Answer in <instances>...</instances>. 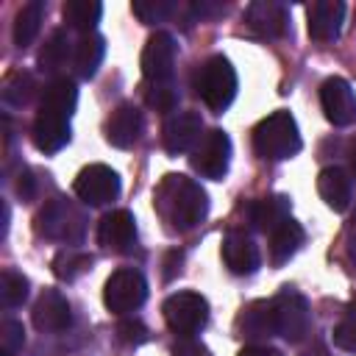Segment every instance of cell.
Here are the masks:
<instances>
[{
  "mask_svg": "<svg viewBox=\"0 0 356 356\" xmlns=\"http://www.w3.org/2000/svg\"><path fill=\"white\" fill-rule=\"evenodd\" d=\"M153 209L159 211V217L167 222L170 231L184 234L206 220L209 195L197 181L181 172H167L153 192Z\"/></svg>",
  "mask_w": 356,
  "mask_h": 356,
  "instance_id": "6da1fadb",
  "label": "cell"
},
{
  "mask_svg": "<svg viewBox=\"0 0 356 356\" xmlns=\"http://www.w3.org/2000/svg\"><path fill=\"white\" fill-rule=\"evenodd\" d=\"M78 106V89L70 78H53L42 89L39 114L33 120V145L42 153H58L70 142V117Z\"/></svg>",
  "mask_w": 356,
  "mask_h": 356,
  "instance_id": "7a4b0ae2",
  "label": "cell"
},
{
  "mask_svg": "<svg viewBox=\"0 0 356 356\" xmlns=\"http://www.w3.org/2000/svg\"><path fill=\"white\" fill-rule=\"evenodd\" d=\"M253 150L267 161H284L292 159L300 150V134L298 122L289 111H273L253 128Z\"/></svg>",
  "mask_w": 356,
  "mask_h": 356,
  "instance_id": "3957f363",
  "label": "cell"
},
{
  "mask_svg": "<svg viewBox=\"0 0 356 356\" xmlns=\"http://www.w3.org/2000/svg\"><path fill=\"white\" fill-rule=\"evenodd\" d=\"M33 228L39 236L50 239V242H67V245H75L83 239V231H86V214L67 197H50L36 220H33Z\"/></svg>",
  "mask_w": 356,
  "mask_h": 356,
  "instance_id": "277c9868",
  "label": "cell"
},
{
  "mask_svg": "<svg viewBox=\"0 0 356 356\" xmlns=\"http://www.w3.org/2000/svg\"><path fill=\"white\" fill-rule=\"evenodd\" d=\"M195 92L214 114H222L236 97V70L231 61L225 56L206 58L195 72Z\"/></svg>",
  "mask_w": 356,
  "mask_h": 356,
  "instance_id": "5b68a950",
  "label": "cell"
},
{
  "mask_svg": "<svg viewBox=\"0 0 356 356\" xmlns=\"http://www.w3.org/2000/svg\"><path fill=\"white\" fill-rule=\"evenodd\" d=\"M273 320H275V334L284 337L286 342H303L309 328H312V309H309V300L284 286L273 300Z\"/></svg>",
  "mask_w": 356,
  "mask_h": 356,
  "instance_id": "8992f818",
  "label": "cell"
},
{
  "mask_svg": "<svg viewBox=\"0 0 356 356\" xmlns=\"http://www.w3.org/2000/svg\"><path fill=\"white\" fill-rule=\"evenodd\" d=\"M161 314L167 328L184 339V337H195L209 323V303L197 292H175L164 300Z\"/></svg>",
  "mask_w": 356,
  "mask_h": 356,
  "instance_id": "52a82bcc",
  "label": "cell"
},
{
  "mask_svg": "<svg viewBox=\"0 0 356 356\" xmlns=\"http://www.w3.org/2000/svg\"><path fill=\"white\" fill-rule=\"evenodd\" d=\"M147 298V281L134 267H120L108 275L103 286V303L111 314H128L136 312Z\"/></svg>",
  "mask_w": 356,
  "mask_h": 356,
  "instance_id": "ba28073f",
  "label": "cell"
},
{
  "mask_svg": "<svg viewBox=\"0 0 356 356\" xmlns=\"http://www.w3.org/2000/svg\"><path fill=\"white\" fill-rule=\"evenodd\" d=\"M189 161H192L195 172H200L203 178L222 181V175L228 172V164H231V139H228V134L220 131V128L206 131L200 136V142L195 145Z\"/></svg>",
  "mask_w": 356,
  "mask_h": 356,
  "instance_id": "9c48e42d",
  "label": "cell"
},
{
  "mask_svg": "<svg viewBox=\"0 0 356 356\" xmlns=\"http://www.w3.org/2000/svg\"><path fill=\"white\" fill-rule=\"evenodd\" d=\"M72 189L86 206H106L120 195V175L106 164H89L78 172Z\"/></svg>",
  "mask_w": 356,
  "mask_h": 356,
  "instance_id": "30bf717a",
  "label": "cell"
},
{
  "mask_svg": "<svg viewBox=\"0 0 356 356\" xmlns=\"http://www.w3.org/2000/svg\"><path fill=\"white\" fill-rule=\"evenodd\" d=\"M320 106H323L325 120L331 125H337V128H345V125L356 122V95H353L350 83L345 78H339V75L323 81Z\"/></svg>",
  "mask_w": 356,
  "mask_h": 356,
  "instance_id": "8fae6325",
  "label": "cell"
},
{
  "mask_svg": "<svg viewBox=\"0 0 356 356\" xmlns=\"http://www.w3.org/2000/svg\"><path fill=\"white\" fill-rule=\"evenodd\" d=\"M142 75L147 78V83H161L172 78V67H175V39L167 31H156L142 50Z\"/></svg>",
  "mask_w": 356,
  "mask_h": 356,
  "instance_id": "7c38bea8",
  "label": "cell"
},
{
  "mask_svg": "<svg viewBox=\"0 0 356 356\" xmlns=\"http://www.w3.org/2000/svg\"><path fill=\"white\" fill-rule=\"evenodd\" d=\"M248 28L261 39H278L289 31V8L275 0H253L245 8Z\"/></svg>",
  "mask_w": 356,
  "mask_h": 356,
  "instance_id": "4fadbf2b",
  "label": "cell"
},
{
  "mask_svg": "<svg viewBox=\"0 0 356 356\" xmlns=\"http://www.w3.org/2000/svg\"><path fill=\"white\" fill-rule=\"evenodd\" d=\"M200 131H203V120L197 111H175L161 128L164 150L170 156L186 153L189 147H195L200 142Z\"/></svg>",
  "mask_w": 356,
  "mask_h": 356,
  "instance_id": "5bb4252c",
  "label": "cell"
},
{
  "mask_svg": "<svg viewBox=\"0 0 356 356\" xmlns=\"http://www.w3.org/2000/svg\"><path fill=\"white\" fill-rule=\"evenodd\" d=\"M142 111L134 106V103H120L108 120H106V142L111 147H120V150H128L139 142L142 136Z\"/></svg>",
  "mask_w": 356,
  "mask_h": 356,
  "instance_id": "9a60e30c",
  "label": "cell"
},
{
  "mask_svg": "<svg viewBox=\"0 0 356 356\" xmlns=\"http://www.w3.org/2000/svg\"><path fill=\"white\" fill-rule=\"evenodd\" d=\"M97 242L114 253H128L131 245L136 242V220L131 211L117 209L103 214V220L97 222Z\"/></svg>",
  "mask_w": 356,
  "mask_h": 356,
  "instance_id": "2e32d148",
  "label": "cell"
},
{
  "mask_svg": "<svg viewBox=\"0 0 356 356\" xmlns=\"http://www.w3.org/2000/svg\"><path fill=\"white\" fill-rule=\"evenodd\" d=\"M306 31L314 42H334L345 22V3L339 0H320L306 8Z\"/></svg>",
  "mask_w": 356,
  "mask_h": 356,
  "instance_id": "e0dca14e",
  "label": "cell"
},
{
  "mask_svg": "<svg viewBox=\"0 0 356 356\" xmlns=\"http://www.w3.org/2000/svg\"><path fill=\"white\" fill-rule=\"evenodd\" d=\"M70 320H72V312L67 298L58 289H44L33 306V325L44 334H58L70 325Z\"/></svg>",
  "mask_w": 356,
  "mask_h": 356,
  "instance_id": "ac0fdd59",
  "label": "cell"
},
{
  "mask_svg": "<svg viewBox=\"0 0 356 356\" xmlns=\"http://www.w3.org/2000/svg\"><path fill=\"white\" fill-rule=\"evenodd\" d=\"M222 261L234 275H250L259 267V248L253 245V239L242 231H231L222 236Z\"/></svg>",
  "mask_w": 356,
  "mask_h": 356,
  "instance_id": "d6986e66",
  "label": "cell"
},
{
  "mask_svg": "<svg viewBox=\"0 0 356 356\" xmlns=\"http://www.w3.org/2000/svg\"><path fill=\"white\" fill-rule=\"evenodd\" d=\"M317 192L331 211H345L353 200V184L342 167H325L317 175Z\"/></svg>",
  "mask_w": 356,
  "mask_h": 356,
  "instance_id": "ffe728a7",
  "label": "cell"
},
{
  "mask_svg": "<svg viewBox=\"0 0 356 356\" xmlns=\"http://www.w3.org/2000/svg\"><path fill=\"white\" fill-rule=\"evenodd\" d=\"M289 209H292V200L286 195H270V197H259L248 206V217L253 222V228L270 234L275 231L281 222L289 220Z\"/></svg>",
  "mask_w": 356,
  "mask_h": 356,
  "instance_id": "44dd1931",
  "label": "cell"
},
{
  "mask_svg": "<svg viewBox=\"0 0 356 356\" xmlns=\"http://www.w3.org/2000/svg\"><path fill=\"white\" fill-rule=\"evenodd\" d=\"M236 331L248 339H264L275 334V320H273V303L270 300H253L242 309L236 317Z\"/></svg>",
  "mask_w": 356,
  "mask_h": 356,
  "instance_id": "7402d4cb",
  "label": "cell"
},
{
  "mask_svg": "<svg viewBox=\"0 0 356 356\" xmlns=\"http://www.w3.org/2000/svg\"><path fill=\"white\" fill-rule=\"evenodd\" d=\"M303 242H306V231H303V225L295 222V220L289 217V220L281 222L275 231H270V261H273L275 267L286 264V261L300 250Z\"/></svg>",
  "mask_w": 356,
  "mask_h": 356,
  "instance_id": "603a6c76",
  "label": "cell"
},
{
  "mask_svg": "<svg viewBox=\"0 0 356 356\" xmlns=\"http://www.w3.org/2000/svg\"><path fill=\"white\" fill-rule=\"evenodd\" d=\"M103 56H106V39H103L100 33H83L81 42L75 44V53H72L75 75H78L81 81H89V78L97 72Z\"/></svg>",
  "mask_w": 356,
  "mask_h": 356,
  "instance_id": "cb8c5ba5",
  "label": "cell"
},
{
  "mask_svg": "<svg viewBox=\"0 0 356 356\" xmlns=\"http://www.w3.org/2000/svg\"><path fill=\"white\" fill-rule=\"evenodd\" d=\"M42 19H44V3H42V0L25 3V6L17 11V17H14V44L25 50V47L39 36Z\"/></svg>",
  "mask_w": 356,
  "mask_h": 356,
  "instance_id": "d4e9b609",
  "label": "cell"
},
{
  "mask_svg": "<svg viewBox=\"0 0 356 356\" xmlns=\"http://www.w3.org/2000/svg\"><path fill=\"white\" fill-rule=\"evenodd\" d=\"M61 14H64V22L70 28L83 31V33H95V25L103 17V6L97 0H67L61 6Z\"/></svg>",
  "mask_w": 356,
  "mask_h": 356,
  "instance_id": "484cf974",
  "label": "cell"
},
{
  "mask_svg": "<svg viewBox=\"0 0 356 356\" xmlns=\"http://www.w3.org/2000/svg\"><path fill=\"white\" fill-rule=\"evenodd\" d=\"M70 53H72L70 33H67L64 28H56V31L44 39V44H42V50H39V70H42V72H56V70H61L64 61L70 58Z\"/></svg>",
  "mask_w": 356,
  "mask_h": 356,
  "instance_id": "4316f807",
  "label": "cell"
},
{
  "mask_svg": "<svg viewBox=\"0 0 356 356\" xmlns=\"http://www.w3.org/2000/svg\"><path fill=\"white\" fill-rule=\"evenodd\" d=\"M33 92H36V81H33V75L25 72V70H11V72L3 78V86H0L3 100H6L8 106H14V108L28 106L31 97H33Z\"/></svg>",
  "mask_w": 356,
  "mask_h": 356,
  "instance_id": "83f0119b",
  "label": "cell"
},
{
  "mask_svg": "<svg viewBox=\"0 0 356 356\" xmlns=\"http://www.w3.org/2000/svg\"><path fill=\"white\" fill-rule=\"evenodd\" d=\"M92 264H95V256H89V253H83V250H72V248L58 250V253L53 256V261H50L56 278H61V281H75V278H81L83 273L92 270Z\"/></svg>",
  "mask_w": 356,
  "mask_h": 356,
  "instance_id": "f1b7e54d",
  "label": "cell"
},
{
  "mask_svg": "<svg viewBox=\"0 0 356 356\" xmlns=\"http://www.w3.org/2000/svg\"><path fill=\"white\" fill-rule=\"evenodd\" d=\"M28 298V278L17 270H3L0 275V300L3 306L14 309V306H22Z\"/></svg>",
  "mask_w": 356,
  "mask_h": 356,
  "instance_id": "f546056e",
  "label": "cell"
},
{
  "mask_svg": "<svg viewBox=\"0 0 356 356\" xmlns=\"http://www.w3.org/2000/svg\"><path fill=\"white\" fill-rule=\"evenodd\" d=\"M145 103L153 111H175L178 108V89L172 81L145 83Z\"/></svg>",
  "mask_w": 356,
  "mask_h": 356,
  "instance_id": "4dcf8cb0",
  "label": "cell"
},
{
  "mask_svg": "<svg viewBox=\"0 0 356 356\" xmlns=\"http://www.w3.org/2000/svg\"><path fill=\"white\" fill-rule=\"evenodd\" d=\"M131 11L136 14L139 22L153 25V22H164L170 14H175L178 6L170 3V0H134L131 3Z\"/></svg>",
  "mask_w": 356,
  "mask_h": 356,
  "instance_id": "1f68e13d",
  "label": "cell"
},
{
  "mask_svg": "<svg viewBox=\"0 0 356 356\" xmlns=\"http://www.w3.org/2000/svg\"><path fill=\"white\" fill-rule=\"evenodd\" d=\"M334 345L342 350H356V295L350 298V303L345 306L342 320L334 325Z\"/></svg>",
  "mask_w": 356,
  "mask_h": 356,
  "instance_id": "d6a6232c",
  "label": "cell"
},
{
  "mask_svg": "<svg viewBox=\"0 0 356 356\" xmlns=\"http://www.w3.org/2000/svg\"><path fill=\"white\" fill-rule=\"evenodd\" d=\"M25 345V328L19 320H3L0 325V348H3V356H17Z\"/></svg>",
  "mask_w": 356,
  "mask_h": 356,
  "instance_id": "836d02e7",
  "label": "cell"
},
{
  "mask_svg": "<svg viewBox=\"0 0 356 356\" xmlns=\"http://www.w3.org/2000/svg\"><path fill=\"white\" fill-rule=\"evenodd\" d=\"M117 337H120V342H125V345H142V342H147V328H145V323L142 320H134V317H128V320H122L120 325H117Z\"/></svg>",
  "mask_w": 356,
  "mask_h": 356,
  "instance_id": "e575fe53",
  "label": "cell"
},
{
  "mask_svg": "<svg viewBox=\"0 0 356 356\" xmlns=\"http://www.w3.org/2000/svg\"><path fill=\"white\" fill-rule=\"evenodd\" d=\"M14 192H17L19 200H33V197H36V178H33V172H31L28 167H22V170L17 172Z\"/></svg>",
  "mask_w": 356,
  "mask_h": 356,
  "instance_id": "d590c367",
  "label": "cell"
},
{
  "mask_svg": "<svg viewBox=\"0 0 356 356\" xmlns=\"http://www.w3.org/2000/svg\"><path fill=\"white\" fill-rule=\"evenodd\" d=\"M225 11V6L222 3H209V0H200V3H192L189 6V17L197 22V19H211V17H217V14H222Z\"/></svg>",
  "mask_w": 356,
  "mask_h": 356,
  "instance_id": "8d00e7d4",
  "label": "cell"
},
{
  "mask_svg": "<svg viewBox=\"0 0 356 356\" xmlns=\"http://www.w3.org/2000/svg\"><path fill=\"white\" fill-rule=\"evenodd\" d=\"M172 356H211V353H209V348H206V345H200L197 339L184 337L181 342H175V345H172Z\"/></svg>",
  "mask_w": 356,
  "mask_h": 356,
  "instance_id": "74e56055",
  "label": "cell"
},
{
  "mask_svg": "<svg viewBox=\"0 0 356 356\" xmlns=\"http://www.w3.org/2000/svg\"><path fill=\"white\" fill-rule=\"evenodd\" d=\"M181 261H184V253L181 250H170L167 256H164V281H172L178 273H181Z\"/></svg>",
  "mask_w": 356,
  "mask_h": 356,
  "instance_id": "f35d334b",
  "label": "cell"
},
{
  "mask_svg": "<svg viewBox=\"0 0 356 356\" xmlns=\"http://www.w3.org/2000/svg\"><path fill=\"white\" fill-rule=\"evenodd\" d=\"M236 356H284L278 348H270V345H245Z\"/></svg>",
  "mask_w": 356,
  "mask_h": 356,
  "instance_id": "ab89813d",
  "label": "cell"
},
{
  "mask_svg": "<svg viewBox=\"0 0 356 356\" xmlns=\"http://www.w3.org/2000/svg\"><path fill=\"white\" fill-rule=\"evenodd\" d=\"M348 256H350V261L356 264V236L348 239Z\"/></svg>",
  "mask_w": 356,
  "mask_h": 356,
  "instance_id": "60d3db41",
  "label": "cell"
},
{
  "mask_svg": "<svg viewBox=\"0 0 356 356\" xmlns=\"http://www.w3.org/2000/svg\"><path fill=\"white\" fill-rule=\"evenodd\" d=\"M348 156H350V172L356 175V139L350 142V153H348Z\"/></svg>",
  "mask_w": 356,
  "mask_h": 356,
  "instance_id": "b9f144b4",
  "label": "cell"
},
{
  "mask_svg": "<svg viewBox=\"0 0 356 356\" xmlns=\"http://www.w3.org/2000/svg\"><path fill=\"white\" fill-rule=\"evenodd\" d=\"M353 217H356V211H353Z\"/></svg>",
  "mask_w": 356,
  "mask_h": 356,
  "instance_id": "7bdbcfd3",
  "label": "cell"
}]
</instances>
